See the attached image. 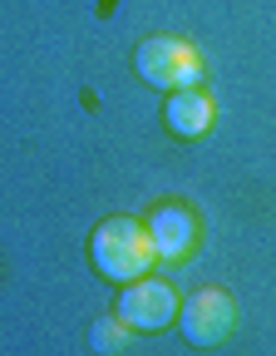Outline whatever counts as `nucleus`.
Instances as JSON below:
<instances>
[{
  "label": "nucleus",
  "mask_w": 276,
  "mask_h": 356,
  "mask_svg": "<svg viewBox=\"0 0 276 356\" xmlns=\"http://www.w3.org/2000/svg\"><path fill=\"white\" fill-rule=\"evenodd\" d=\"M89 252H94V267L109 282H133V277H144L148 267L158 262L153 238H148V222H138V218H109V222H99Z\"/></svg>",
  "instance_id": "1"
},
{
  "label": "nucleus",
  "mask_w": 276,
  "mask_h": 356,
  "mask_svg": "<svg viewBox=\"0 0 276 356\" xmlns=\"http://www.w3.org/2000/svg\"><path fill=\"white\" fill-rule=\"evenodd\" d=\"M138 74H144V84L153 89H193L202 84V60L188 40H178V35H153L138 44V55H133Z\"/></svg>",
  "instance_id": "2"
},
{
  "label": "nucleus",
  "mask_w": 276,
  "mask_h": 356,
  "mask_svg": "<svg viewBox=\"0 0 276 356\" xmlns=\"http://www.w3.org/2000/svg\"><path fill=\"white\" fill-rule=\"evenodd\" d=\"M178 292L163 282V277H133V282H123V297H119V317L128 322V327H138V332H163L173 317H178Z\"/></svg>",
  "instance_id": "3"
},
{
  "label": "nucleus",
  "mask_w": 276,
  "mask_h": 356,
  "mask_svg": "<svg viewBox=\"0 0 276 356\" xmlns=\"http://www.w3.org/2000/svg\"><path fill=\"white\" fill-rule=\"evenodd\" d=\"M232 297L222 287H198L188 302L178 307V322H182V337L193 346H217L227 332H232Z\"/></svg>",
  "instance_id": "4"
},
{
  "label": "nucleus",
  "mask_w": 276,
  "mask_h": 356,
  "mask_svg": "<svg viewBox=\"0 0 276 356\" xmlns=\"http://www.w3.org/2000/svg\"><path fill=\"white\" fill-rule=\"evenodd\" d=\"M148 238H153V252L158 262H178V257H188L198 248V218L193 208H182V203H163L148 213Z\"/></svg>",
  "instance_id": "5"
},
{
  "label": "nucleus",
  "mask_w": 276,
  "mask_h": 356,
  "mask_svg": "<svg viewBox=\"0 0 276 356\" xmlns=\"http://www.w3.org/2000/svg\"><path fill=\"white\" fill-rule=\"evenodd\" d=\"M212 99L202 95V89H173V99H168V129L182 134V139H202V134L212 129Z\"/></svg>",
  "instance_id": "6"
},
{
  "label": "nucleus",
  "mask_w": 276,
  "mask_h": 356,
  "mask_svg": "<svg viewBox=\"0 0 276 356\" xmlns=\"http://www.w3.org/2000/svg\"><path fill=\"white\" fill-rule=\"evenodd\" d=\"M89 341H94V351H123L128 346V322L123 317H104V322H94Z\"/></svg>",
  "instance_id": "7"
}]
</instances>
